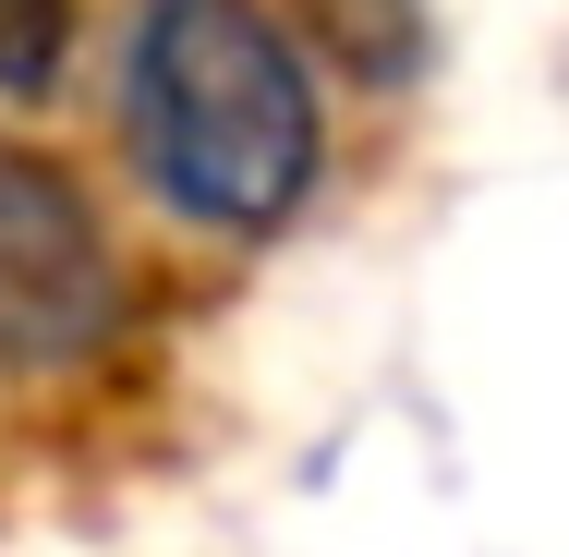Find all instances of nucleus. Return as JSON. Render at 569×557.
Masks as SVG:
<instances>
[{
    "instance_id": "20e7f679",
    "label": "nucleus",
    "mask_w": 569,
    "mask_h": 557,
    "mask_svg": "<svg viewBox=\"0 0 569 557\" xmlns=\"http://www.w3.org/2000/svg\"><path fill=\"white\" fill-rule=\"evenodd\" d=\"M86 73V0H0V121H49Z\"/></svg>"
},
{
    "instance_id": "7ed1b4c3",
    "label": "nucleus",
    "mask_w": 569,
    "mask_h": 557,
    "mask_svg": "<svg viewBox=\"0 0 569 557\" xmlns=\"http://www.w3.org/2000/svg\"><path fill=\"white\" fill-rule=\"evenodd\" d=\"M291 24L328 61V86H351V98H412L437 73V12L425 0H291Z\"/></svg>"
},
{
    "instance_id": "f03ea898",
    "label": "nucleus",
    "mask_w": 569,
    "mask_h": 557,
    "mask_svg": "<svg viewBox=\"0 0 569 557\" xmlns=\"http://www.w3.org/2000/svg\"><path fill=\"white\" fill-rule=\"evenodd\" d=\"M146 328V255L110 182L37 121H0V400H61Z\"/></svg>"
},
{
    "instance_id": "f257e3e1",
    "label": "nucleus",
    "mask_w": 569,
    "mask_h": 557,
    "mask_svg": "<svg viewBox=\"0 0 569 557\" xmlns=\"http://www.w3.org/2000/svg\"><path fill=\"white\" fill-rule=\"evenodd\" d=\"M98 110L110 182L194 255H279L340 170V86L291 0H121Z\"/></svg>"
}]
</instances>
